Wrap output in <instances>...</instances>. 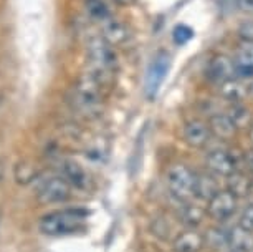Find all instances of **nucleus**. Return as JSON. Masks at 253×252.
Masks as SVG:
<instances>
[{
    "instance_id": "f3484780",
    "label": "nucleus",
    "mask_w": 253,
    "mask_h": 252,
    "mask_svg": "<svg viewBox=\"0 0 253 252\" xmlns=\"http://www.w3.org/2000/svg\"><path fill=\"white\" fill-rule=\"evenodd\" d=\"M220 97L230 103H243L247 97H250L247 82H242L240 78H230L220 83Z\"/></svg>"
},
{
    "instance_id": "f257e3e1",
    "label": "nucleus",
    "mask_w": 253,
    "mask_h": 252,
    "mask_svg": "<svg viewBox=\"0 0 253 252\" xmlns=\"http://www.w3.org/2000/svg\"><path fill=\"white\" fill-rule=\"evenodd\" d=\"M88 219V211L84 209H61L45 214L38 222V229L42 234L50 237L70 236L84 229Z\"/></svg>"
},
{
    "instance_id": "4be33fe9",
    "label": "nucleus",
    "mask_w": 253,
    "mask_h": 252,
    "mask_svg": "<svg viewBox=\"0 0 253 252\" xmlns=\"http://www.w3.org/2000/svg\"><path fill=\"white\" fill-rule=\"evenodd\" d=\"M213 246V247H223L228 246V232L223 229H218V227H213L210 229V232L205 237V246Z\"/></svg>"
},
{
    "instance_id": "2eb2a0df",
    "label": "nucleus",
    "mask_w": 253,
    "mask_h": 252,
    "mask_svg": "<svg viewBox=\"0 0 253 252\" xmlns=\"http://www.w3.org/2000/svg\"><path fill=\"white\" fill-rule=\"evenodd\" d=\"M227 179V191H230L237 199L250 196L253 191V178L243 171H235Z\"/></svg>"
},
{
    "instance_id": "dca6fc26",
    "label": "nucleus",
    "mask_w": 253,
    "mask_h": 252,
    "mask_svg": "<svg viewBox=\"0 0 253 252\" xmlns=\"http://www.w3.org/2000/svg\"><path fill=\"white\" fill-rule=\"evenodd\" d=\"M237 78H252L253 77V44H243L242 49L233 56Z\"/></svg>"
},
{
    "instance_id": "7ed1b4c3",
    "label": "nucleus",
    "mask_w": 253,
    "mask_h": 252,
    "mask_svg": "<svg viewBox=\"0 0 253 252\" xmlns=\"http://www.w3.org/2000/svg\"><path fill=\"white\" fill-rule=\"evenodd\" d=\"M86 53L89 60V68L108 71V73H116L118 68V53L111 44L99 37H93L88 42Z\"/></svg>"
},
{
    "instance_id": "f8f14e48",
    "label": "nucleus",
    "mask_w": 253,
    "mask_h": 252,
    "mask_svg": "<svg viewBox=\"0 0 253 252\" xmlns=\"http://www.w3.org/2000/svg\"><path fill=\"white\" fill-rule=\"evenodd\" d=\"M222 189L218 186L217 176L212 173H200L195 174V188H194V196L200 199V201L209 202L210 199L215 196L217 193H220Z\"/></svg>"
},
{
    "instance_id": "aec40b11",
    "label": "nucleus",
    "mask_w": 253,
    "mask_h": 252,
    "mask_svg": "<svg viewBox=\"0 0 253 252\" xmlns=\"http://www.w3.org/2000/svg\"><path fill=\"white\" fill-rule=\"evenodd\" d=\"M84 12L89 20L104 23L111 18V10L104 0H84Z\"/></svg>"
},
{
    "instance_id": "a211bd4d",
    "label": "nucleus",
    "mask_w": 253,
    "mask_h": 252,
    "mask_svg": "<svg viewBox=\"0 0 253 252\" xmlns=\"http://www.w3.org/2000/svg\"><path fill=\"white\" fill-rule=\"evenodd\" d=\"M228 247L233 252H253V232L235 226L228 231Z\"/></svg>"
},
{
    "instance_id": "423d86ee",
    "label": "nucleus",
    "mask_w": 253,
    "mask_h": 252,
    "mask_svg": "<svg viewBox=\"0 0 253 252\" xmlns=\"http://www.w3.org/2000/svg\"><path fill=\"white\" fill-rule=\"evenodd\" d=\"M237 201L238 199L230 191L222 189L207 202V214L217 222L230 219L237 211Z\"/></svg>"
},
{
    "instance_id": "cd10ccee",
    "label": "nucleus",
    "mask_w": 253,
    "mask_h": 252,
    "mask_svg": "<svg viewBox=\"0 0 253 252\" xmlns=\"http://www.w3.org/2000/svg\"><path fill=\"white\" fill-rule=\"evenodd\" d=\"M247 163H248V166H253V150L247 154Z\"/></svg>"
},
{
    "instance_id": "6ab92c4d",
    "label": "nucleus",
    "mask_w": 253,
    "mask_h": 252,
    "mask_svg": "<svg viewBox=\"0 0 253 252\" xmlns=\"http://www.w3.org/2000/svg\"><path fill=\"white\" fill-rule=\"evenodd\" d=\"M225 113L230 116V120L235 123V126L238 130H243V128H248V130H250L253 126L252 113L243 103H232Z\"/></svg>"
},
{
    "instance_id": "bb28decb",
    "label": "nucleus",
    "mask_w": 253,
    "mask_h": 252,
    "mask_svg": "<svg viewBox=\"0 0 253 252\" xmlns=\"http://www.w3.org/2000/svg\"><path fill=\"white\" fill-rule=\"evenodd\" d=\"M247 88H248V95L253 98V77L247 80Z\"/></svg>"
},
{
    "instance_id": "412c9836",
    "label": "nucleus",
    "mask_w": 253,
    "mask_h": 252,
    "mask_svg": "<svg viewBox=\"0 0 253 252\" xmlns=\"http://www.w3.org/2000/svg\"><path fill=\"white\" fill-rule=\"evenodd\" d=\"M205 214H207V209H202L199 206L187 204V206H184L182 209H180L179 217H180V221H182L185 226L197 227L199 224H202V222H204Z\"/></svg>"
},
{
    "instance_id": "5701e85b",
    "label": "nucleus",
    "mask_w": 253,
    "mask_h": 252,
    "mask_svg": "<svg viewBox=\"0 0 253 252\" xmlns=\"http://www.w3.org/2000/svg\"><path fill=\"white\" fill-rule=\"evenodd\" d=\"M192 37H194V30L187 25H175V28L172 30V40H174V44L179 47H182L187 44V42H190Z\"/></svg>"
},
{
    "instance_id": "6e6552de",
    "label": "nucleus",
    "mask_w": 253,
    "mask_h": 252,
    "mask_svg": "<svg viewBox=\"0 0 253 252\" xmlns=\"http://www.w3.org/2000/svg\"><path fill=\"white\" fill-rule=\"evenodd\" d=\"M182 133H184V141L189 146H192V148H204L210 141V138L213 136L212 131H210L209 123L197 120V118L185 123Z\"/></svg>"
},
{
    "instance_id": "9d476101",
    "label": "nucleus",
    "mask_w": 253,
    "mask_h": 252,
    "mask_svg": "<svg viewBox=\"0 0 253 252\" xmlns=\"http://www.w3.org/2000/svg\"><path fill=\"white\" fill-rule=\"evenodd\" d=\"M101 37L116 49V47H121L129 40V30L123 22L111 17L104 23H101Z\"/></svg>"
},
{
    "instance_id": "c756f323",
    "label": "nucleus",
    "mask_w": 253,
    "mask_h": 252,
    "mask_svg": "<svg viewBox=\"0 0 253 252\" xmlns=\"http://www.w3.org/2000/svg\"><path fill=\"white\" fill-rule=\"evenodd\" d=\"M250 141H252V145H253V126L250 128Z\"/></svg>"
},
{
    "instance_id": "c85d7f7f",
    "label": "nucleus",
    "mask_w": 253,
    "mask_h": 252,
    "mask_svg": "<svg viewBox=\"0 0 253 252\" xmlns=\"http://www.w3.org/2000/svg\"><path fill=\"white\" fill-rule=\"evenodd\" d=\"M116 2H119V3H132L134 0H116Z\"/></svg>"
},
{
    "instance_id": "1a4fd4ad",
    "label": "nucleus",
    "mask_w": 253,
    "mask_h": 252,
    "mask_svg": "<svg viewBox=\"0 0 253 252\" xmlns=\"http://www.w3.org/2000/svg\"><path fill=\"white\" fill-rule=\"evenodd\" d=\"M207 77L218 85L230 78H235V63H233V58L222 53L212 56L207 65Z\"/></svg>"
},
{
    "instance_id": "a878e982",
    "label": "nucleus",
    "mask_w": 253,
    "mask_h": 252,
    "mask_svg": "<svg viewBox=\"0 0 253 252\" xmlns=\"http://www.w3.org/2000/svg\"><path fill=\"white\" fill-rule=\"evenodd\" d=\"M237 7L240 8L242 12L247 13H253V0H235Z\"/></svg>"
},
{
    "instance_id": "b1692460",
    "label": "nucleus",
    "mask_w": 253,
    "mask_h": 252,
    "mask_svg": "<svg viewBox=\"0 0 253 252\" xmlns=\"http://www.w3.org/2000/svg\"><path fill=\"white\" fill-rule=\"evenodd\" d=\"M238 37L243 40V44H253V20L243 22L238 27Z\"/></svg>"
},
{
    "instance_id": "9b49d317",
    "label": "nucleus",
    "mask_w": 253,
    "mask_h": 252,
    "mask_svg": "<svg viewBox=\"0 0 253 252\" xmlns=\"http://www.w3.org/2000/svg\"><path fill=\"white\" fill-rule=\"evenodd\" d=\"M209 126H210V131L212 135L218 138V140H223V141H228V140H233L238 131V128L235 126V123L230 120V116L227 113H215L209 118Z\"/></svg>"
},
{
    "instance_id": "20e7f679",
    "label": "nucleus",
    "mask_w": 253,
    "mask_h": 252,
    "mask_svg": "<svg viewBox=\"0 0 253 252\" xmlns=\"http://www.w3.org/2000/svg\"><path fill=\"white\" fill-rule=\"evenodd\" d=\"M73 186L66 181L63 176H48L40 181L37 188V198L42 204H58L66 202L71 198Z\"/></svg>"
},
{
    "instance_id": "393cba45",
    "label": "nucleus",
    "mask_w": 253,
    "mask_h": 252,
    "mask_svg": "<svg viewBox=\"0 0 253 252\" xmlns=\"http://www.w3.org/2000/svg\"><path fill=\"white\" fill-rule=\"evenodd\" d=\"M238 226H242L243 229L253 232V204L243 209V212L240 216V221H238Z\"/></svg>"
},
{
    "instance_id": "39448f33",
    "label": "nucleus",
    "mask_w": 253,
    "mask_h": 252,
    "mask_svg": "<svg viewBox=\"0 0 253 252\" xmlns=\"http://www.w3.org/2000/svg\"><path fill=\"white\" fill-rule=\"evenodd\" d=\"M170 68V56L166 51H159L154 58H152L149 68L146 73V97L151 100H154L159 93V90L164 83V80L169 73Z\"/></svg>"
},
{
    "instance_id": "ddd939ff",
    "label": "nucleus",
    "mask_w": 253,
    "mask_h": 252,
    "mask_svg": "<svg viewBox=\"0 0 253 252\" xmlns=\"http://www.w3.org/2000/svg\"><path fill=\"white\" fill-rule=\"evenodd\" d=\"M204 247H205V237L194 229L180 232L172 241L174 252H200Z\"/></svg>"
},
{
    "instance_id": "4468645a",
    "label": "nucleus",
    "mask_w": 253,
    "mask_h": 252,
    "mask_svg": "<svg viewBox=\"0 0 253 252\" xmlns=\"http://www.w3.org/2000/svg\"><path fill=\"white\" fill-rule=\"evenodd\" d=\"M61 176L76 189L88 188V183H89L88 173L84 171L83 166L78 164L73 159H65L63 163H61Z\"/></svg>"
},
{
    "instance_id": "f03ea898",
    "label": "nucleus",
    "mask_w": 253,
    "mask_h": 252,
    "mask_svg": "<svg viewBox=\"0 0 253 252\" xmlns=\"http://www.w3.org/2000/svg\"><path fill=\"white\" fill-rule=\"evenodd\" d=\"M166 184L170 196L180 202L189 201L194 196L195 188V173L189 166L182 163L170 164L166 173Z\"/></svg>"
},
{
    "instance_id": "0eeeda50",
    "label": "nucleus",
    "mask_w": 253,
    "mask_h": 252,
    "mask_svg": "<svg viewBox=\"0 0 253 252\" xmlns=\"http://www.w3.org/2000/svg\"><path fill=\"white\" fill-rule=\"evenodd\" d=\"M205 168L217 178H228L237 171V161L227 150H213L205 158Z\"/></svg>"
}]
</instances>
